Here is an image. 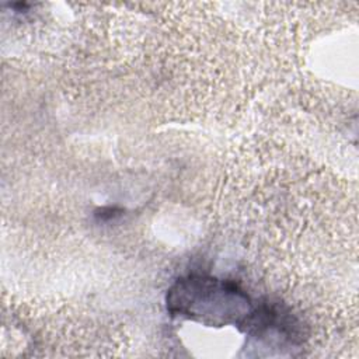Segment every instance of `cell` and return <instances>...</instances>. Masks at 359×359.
<instances>
[{
	"label": "cell",
	"mask_w": 359,
	"mask_h": 359,
	"mask_svg": "<svg viewBox=\"0 0 359 359\" xmlns=\"http://www.w3.org/2000/svg\"><path fill=\"white\" fill-rule=\"evenodd\" d=\"M168 309L212 324L243 325L252 313L248 297L236 285L201 276L178 280L170 292Z\"/></svg>",
	"instance_id": "1"
}]
</instances>
